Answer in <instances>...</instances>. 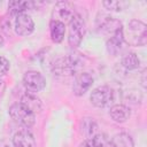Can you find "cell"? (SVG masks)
<instances>
[{
  "label": "cell",
  "instance_id": "cell-10",
  "mask_svg": "<svg viewBox=\"0 0 147 147\" xmlns=\"http://www.w3.org/2000/svg\"><path fill=\"white\" fill-rule=\"evenodd\" d=\"M14 29L16 34L21 37H26L31 34L34 30V22L28 14H21L15 17L14 21Z\"/></svg>",
  "mask_w": 147,
  "mask_h": 147
},
{
  "label": "cell",
  "instance_id": "cell-6",
  "mask_svg": "<svg viewBox=\"0 0 147 147\" xmlns=\"http://www.w3.org/2000/svg\"><path fill=\"white\" fill-rule=\"evenodd\" d=\"M90 100L94 107L105 108L114 100V92L108 85H100L91 92Z\"/></svg>",
  "mask_w": 147,
  "mask_h": 147
},
{
  "label": "cell",
  "instance_id": "cell-22",
  "mask_svg": "<svg viewBox=\"0 0 147 147\" xmlns=\"http://www.w3.org/2000/svg\"><path fill=\"white\" fill-rule=\"evenodd\" d=\"M10 68V63L9 61L5 57V56H0V77L5 76Z\"/></svg>",
  "mask_w": 147,
  "mask_h": 147
},
{
  "label": "cell",
  "instance_id": "cell-25",
  "mask_svg": "<svg viewBox=\"0 0 147 147\" xmlns=\"http://www.w3.org/2000/svg\"><path fill=\"white\" fill-rule=\"evenodd\" d=\"M3 45V38H2V36L0 34V47Z\"/></svg>",
  "mask_w": 147,
  "mask_h": 147
},
{
  "label": "cell",
  "instance_id": "cell-9",
  "mask_svg": "<svg viewBox=\"0 0 147 147\" xmlns=\"http://www.w3.org/2000/svg\"><path fill=\"white\" fill-rule=\"evenodd\" d=\"M96 26L100 32L105 34H109V37L114 34L115 32L123 29L122 23L117 18L108 16V15H101V17L98 18L96 21Z\"/></svg>",
  "mask_w": 147,
  "mask_h": 147
},
{
  "label": "cell",
  "instance_id": "cell-14",
  "mask_svg": "<svg viewBox=\"0 0 147 147\" xmlns=\"http://www.w3.org/2000/svg\"><path fill=\"white\" fill-rule=\"evenodd\" d=\"M49 33H51V39L53 42L55 44L62 42L64 39V34H65V24L60 21L52 20L49 22Z\"/></svg>",
  "mask_w": 147,
  "mask_h": 147
},
{
  "label": "cell",
  "instance_id": "cell-20",
  "mask_svg": "<svg viewBox=\"0 0 147 147\" xmlns=\"http://www.w3.org/2000/svg\"><path fill=\"white\" fill-rule=\"evenodd\" d=\"M102 5L109 11H122L127 6V2L123 0H108L103 1Z\"/></svg>",
  "mask_w": 147,
  "mask_h": 147
},
{
  "label": "cell",
  "instance_id": "cell-19",
  "mask_svg": "<svg viewBox=\"0 0 147 147\" xmlns=\"http://www.w3.org/2000/svg\"><path fill=\"white\" fill-rule=\"evenodd\" d=\"M122 65L126 70H136L140 65V60L134 52H129L122 57Z\"/></svg>",
  "mask_w": 147,
  "mask_h": 147
},
{
  "label": "cell",
  "instance_id": "cell-11",
  "mask_svg": "<svg viewBox=\"0 0 147 147\" xmlns=\"http://www.w3.org/2000/svg\"><path fill=\"white\" fill-rule=\"evenodd\" d=\"M13 147H36V139L28 129L18 130L13 139Z\"/></svg>",
  "mask_w": 147,
  "mask_h": 147
},
{
  "label": "cell",
  "instance_id": "cell-16",
  "mask_svg": "<svg viewBox=\"0 0 147 147\" xmlns=\"http://www.w3.org/2000/svg\"><path fill=\"white\" fill-rule=\"evenodd\" d=\"M21 103H23L26 108H29L32 113H39L42 109V105L39 98H37L34 94L31 93H25L24 95H22L21 98Z\"/></svg>",
  "mask_w": 147,
  "mask_h": 147
},
{
  "label": "cell",
  "instance_id": "cell-24",
  "mask_svg": "<svg viewBox=\"0 0 147 147\" xmlns=\"http://www.w3.org/2000/svg\"><path fill=\"white\" fill-rule=\"evenodd\" d=\"M3 88H5V84H3V82L0 79V95L2 94V91H3Z\"/></svg>",
  "mask_w": 147,
  "mask_h": 147
},
{
  "label": "cell",
  "instance_id": "cell-23",
  "mask_svg": "<svg viewBox=\"0 0 147 147\" xmlns=\"http://www.w3.org/2000/svg\"><path fill=\"white\" fill-rule=\"evenodd\" d=\"M78 147H94V146H93L91 139H85V140H83V141L79 144Z\"/></svg>",
  "mask_w": 147,
  "mask_h": 147
},
{
  "label": "cell",
  "instance_id": "cell-4",
  "mask_svg": "<svg viewBox=\"0 0 147 147\" xmlns=\"http://www.w3.org/2000/svg\"><path fill=\"white\" fill-rule=\"evenodd\" d=\"M80 63H82V61L76 55H68V56L61 57V59L56 60L53 64L54 72L56 75H62V76L74 75L80 68Z\"/></svg>",
  "mask_w": 147,
  "mask_h": 147
},
{
  "label": "cell",
  "instance_id": "cell-1",
  "mask_svg": "<svg viewBox=\"0 0 147 147\" xmlns=\"http://www.w3.org/2000/svg\"><path fill=\"white\" fill-rule=\"evenodd\" d=\"M124 42L130 46H145L147 44V25L139 20H131L123 29Z\"/></svg>",
  "mask_w": 147,
  "mask_h": 147
},
{
  "label": "cell",
  "instance_id": "cell-12",
  "mask_svg": "<svg viewBox=\"0 0 147 147\" xmlns=\"http://www.w3.org/2000/svg\"><path fill=\"white\" fill-rule=\"evenodd\" d=\"M123 44H124V38H123V29L115 32L114 34H111L107 41H106V48H107V52L113 55V56H116L118 55L122 49H123Z\"/></svg>",
  "mask_w": 147,
  "mask_h": 147
},
{
  "label": "cell",
  "instance_id": "cell-8",
  "mask_svg": "<svg viewBox=\"0 0 147 147\" xmlns=\"http://www.w3.org/2000/svg\"><path fill=\"white\" fill-rule=\"evenodd\" d=\"M75 10L71 3L68 1H59L56 2L53 10V20L60 21L62 23H70V21L75 16Z\"/></svg>",
  "mask_w": 147,
  "mask_h": 147
},
{
  "label": "cell",
  "instance_id": "cell-13",
  "mask_svg": "<svg viewBox=\"0 0 147 147\" xmlns=\"http://www.w3.org/2000/svg\"><path fill=\"white\" fill-rule=\"evenodd\" d=\"M109 115L111 117V119L116 123H125L130 116H131V111L130 108L123 103H116L114 106L110 107L109 110Z\"/></svg>",
  "mask_w": 147,
  "mask_h": 147
},
{
  "label": "cell",
  "instance_id": "cell-3",
  "mask_svg": "<svg viewBox=\"0 0 147 147\" xmlns=\"http://www.w3.org/2000/svg\"><path fill=\"white\" fill-rule=\"evenodd\" d=\"M85 22L80 15L76 14L74 18L69 23V34H68V42L72 48H76L80 45L84 36H85Z\"/></svg>",
  "mask_w": 147,
  "mask_h": 147
},
{
  "label": "cell",
  "instance_id": "cell-21",
  "mask_svg": "<svg viewBox=\"0 0 147 147\" xmlns=\"http://www.w3.org/2000/svg\"><path fill=\"white\" fill-rule=\"evenodd\" d=\"M91 140L94 147H109L110 144V138L108 137L107 133L103 132H98L91 138Z\"/></svg>",
  "mask_w": 147,
  "mask_h": 147
},
{
  "label": "cell",
  "instance_id": "cell-18",
  "mask_svg": "<svg viewBox=\"0 0 147 147\" xmlns=\"http://www.w3.org/2000/svg\"><path fill=\"white\" fill-rule=\"evenodd\" d=\"M109 147H134V142L130 134L121 132L111 138Z\"/></svg>",
  "mask_w": 147,
  "mask_h": 147
},
{
  "label": "cell",
  "instance_id": "cell-2",
  "mask_svg": "<svg viewBox=\"0 0 147 147\" xmlns=\"http://www.w3.org/2000/svg\"><path fill=\"white\" fill-rule=\"evenodd\" d=\"M9 115L16 123L21 124L25 129L31 127L36 123V114L32 113L29 108H26L21 102H16L10 106Z\"/></svg>",
  "mask_w": 147,
  "mask_h": 147
},
{
  "label": "cell",
  "instance_id": "cell-15",
  "mask_svg": "<svg viewBox=\"0 0 147 147\" xmlns=\"http://www.w3.org/2000/svg\"><path fill=\"white\" fill-rule=\"evenodd\" d=\"M79 127H80V133L86 139H91L94 134L98 133V124L91 117H84L80 121V126Z\"/></svg>",
  "mask_w": 147,
  "mask_h": 147
},
{
  "label": "cell",
  "instance_id": "cell-7",
  "mask_svg": "<svg viewBox=\"0 0 147 147\" xmlns=\"http://www.w3.org/2000/svg\"><path fill=\"white\" fill-rule=\"evenodd\" d=\"M93 77L88 72H78L74 79L72 92L76 96L84 95L93 85Z\"/></svg>",
  "mask_w": 147,
  "mask_h": 147
},
{
  "label": "cell",
  "instance_id": "cell-5",
  "mask_svg": "<svg viewBox=\"0 0 147 147\" xmlns=\"http://www.w3.org/2000/svg\"><path fill=\"white\" fill-rule=\"evenodd\" d=\"M23 86L26 90V93L37 94L42 91L46 86V78L42 74L36 70H29L23 76Z\"/></svg>",
  "mask_w": 147,
  "mask_h": 147
},
{
  "label": "cell",
  "instance_id": "cell-17",
  "mask_svg": "<svg viewBox=\"0 0 147 147\" xmlns=\"http://www.w3.org/2000/svg\"><path fill=\"white\" fill-rule=\"evenodd\" d=\"M36 6V2L33 1H10L8 5L9 11L17 16L21 14H25L28 9H32Z\"/></svg>",
  "mask_w": 147,
  "mask_h": 147
}]
</instances>
